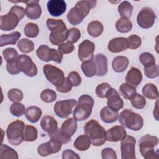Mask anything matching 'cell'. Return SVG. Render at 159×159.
<instances>
[{
    "label": "cell",
    "instance_id": "obj_1",
    "mask_svg": "<svg viewBox=\"0 0 159 159\" xmlns=\"http://www.w3.org/2000/svg\"><path fill=\"white\" fill-rule=\"evenodd\" d=\"M47 28L50 30V42L54 45H60L66 40L68 29L61 19L48 18L46 21Z\"/></svg>",
    "mask_w": 159,
    "mask_h": 159
},
{
    "label": "cell",
    "instance_id": "obj_2",
    "mask_svg": "<svg viewBox=\"0 0 159 159\" xmlns=\"http://www.w3.org/2000/svg\"><path fill=\"white\" fill-rule=\"evenodd\" d=\"M25 14V9L17 5L13 6L7 14L1 16V30L3 31L14 30L17 26L19 21L24 17Z\"/></svg>",
    "mask_w": 159,
    "mask_h": 159
},
{
    "label": "cell",
    "instance_id": "obj_3",
    "mask_svg": "<svg viewBox=\"0 0 159 159\" xmlns=\"http://www.w3.org/2000/svg\"><path fill=\"white\" fill-rule=\"evenodd\" d=\"M84 133L89 138L91 144L94 146H101L106 141L105 129L94 119H91L85 124Z\"/></svg>",
    "mask_w": 159,
    "mask_h": 159
},
{
    "label": "cell",
    "instance_id": "obj_4",
    "mask_svg": "<svg viewBox=\"0 0 159 159\" xmlns=\"http://www.w3.org/2000/svg\"><path fill=\"white\" fill-rule=\"evenodd\" d=\"M118 119L123 127L134 131L140 130L143 125L142 117L129 109H124L120 113Z\"/></svg>",
    "mask_w": 159,
    "mask_h": 159
},
{
    "label": "cell",
    "instance_id": "obj_5",
    "mask_svg": "<svg viewBox=\"0 0 159 159\" xmlns=\"http://www.w3.org/2000/svg\"><path fill=\"white\" fill-rule=\"evenodd\" d=\"M94 106L93 98L88 94L81 95L78 99V102L73 111V117L77 121L87 119L91 114Z\"/></svg>",
    "mask_w": 159,
    "mask_h": 159
},
{
    "label": "cell",
    "instance_id": "obj_6",
    "mask_svg": "<svg viewBox=\"0 0 159 159\" xmlns=\"http://www.w3.org/2000/svg\"><path fill=\"white\" fill-rule=\"evenodd\" d=\"M158 144V138L156 136L146 134L139 141V146L141 155L145 159L158 158V150H154V147Z\"/></svg>",
    "mask_w": 159,
    "mask_h": 159
},
{
    "label": "cell",
    "instance_id": "obj_7",
    "mask_svg": "<svg viewBox=\"0 0 159 159\" xmlns=\"http://www.w3.org/2000/svg\"><path fill=\"white\" fill-rule=\"evenodd\" d=\"M25 126L24 122L20 120H14L8 125L6 135L11 145H19L24 141Z\"/></svg>",
    "mask_w": 159,
    "mask_h": 159
},
{
    "label": "cell",
    "instance_id": "obj_8",
    "mask_svg": "<svg viewBox=\"0 0 159 159\" xmlns=\"http://www.w3.org/2000/svg\"><path fill=\"white\" fill-rule=\"evenodd\" d=\"M37 57L43 61H53L60 63L63 59V53L58 50L51 48L45 45H41L36 51Z\"/></svg>",
    "mask_w": 159,
    "mask_h": 159
},
{
    "label": "cell",
    "instance_id": "obj_9",
    "mask_svg": "<svg viewBox=\"0 0 159 159\" xmlns=\"http://www.w3.org/2000/svg\"><path fill=\"white\" fill-rule=\"evenodd\" d=\"M17 66L20 71L29 77L35 76L37 74V67L32 58L27 55H20L16 60Z\"/></svg>",
    "mask_w": 159,
    "mask_h": 159
},
{
    "label": "cell",
    "instance_id": "obj_10",
    "mask_svg": "<svg viewBox=\"0 0 159 159\" xmlns=\"http://www.w3.org/2000/svg\"><path fill=\"white\" fill-rule=\"evenodd\" d=\"M43 72L47 80L55 86L60 85L65 78L63 71L61 69L50 64L43 66Z\"/></svg>",
    "mask_w": 159,
    "mask_h": 159
},
{
    "label": "cell",
    "instance_id": "obj_11",
    "mask_svg": "<svg viewBox=\"0 0 159 159\" xmlns=\"http://www.w3.org/2000/svg\"><path fill=\"white\" fill-rule=\"evenodd\" d=\"M156 17L155 12L152 8L144 7L137 15V22L140 27L149 29L153 25Z\"/></svg>",
    "mask_w": 159,
    "mask_h": 159
},
{
    "label": "cell",
    "instance_id": "obj_12",
    "mask_svg": "<svg viewBox=\"0 0 159 159\" xmlns=\"http://www.w3.org/2000/svg\"><path fill=\"white\" fill-rule=\"evenodd\" d=\"M135 139L131 135H127L121 140L120 151L122 159H135Z\"/></svg>",
    "mask_w": 159,
    "mask_h": 159
},
{
    "label": "cell",
    "instance_id": "obj_13",
    "mask_svg": "<svg viewBox=\"0 0 159 159\" xmlns=\"http://www.w3.org/2000/svg\"><path fill=\"white\" fill-rule=\"evenodd\" d=\"M77 104V101L74 99L57 101L54 106V112L60 118H67L71 114L73 108Z\"/></svg>",
    "mask_w": 159,
    "mask_h": 159
},
{
    "label": "cell",
    "instance_id": "obj_14",
    "mask_svg": "<svg viewBox=\"0 0 159 159\" xmlns=\"http://www.w3.org/2000/svg\"><path fill=\"white\" fill-rule=\"evenodd\" d=\"M95 49L94 43L89 40H84L78 46V58L81 61L93 60L94 51Z\"/></svg>",
    "mask_w": 159,
    "mask_h": 159
},
{
    "label": "cell",
    "instance_id": "obj_15",
    "mask_svg": "<svg viewBox=\"0 0 159 159\" xmlns=\"http://www.w3.org/2000/svg\"><path fill=\"white\" fill-rule=\"evenodd\" d=\"M61 146L62 143L60 141L50 139L49 141L40 144L37 148V152L42 157H47L58 152L61 150Z\"/></svg>",
    "mask_w": 159,
    "mask_h": 159
},
{
    "label": "cell",
    "instance_id": "obj_16",
    "mask_svg": "<svg viewBox=\"0 0 159 159\" xmlns=\"http://www.w3.org/2000/svg\"><path fill=\"white\" fill-rule=\"evenodd\" d=\"M106 98H107V107L111 110L118 112L123 108L124 102L118 92L114 88H111L106 94Z\"/></svg>",
    "mask_w": 159,
    "mask_h": 159
},
{
    "label": "cell",
    "instance_id": "obj_17",
    "mask_svg": "<svg viewBox=\"0 0 159 159\" xmlns=\"http://www.w3.org/2000/svg\"><path fill=\"white\" fill-rule=\"evenodd\" d=\"M87 16L85 12L76 3L75 7H72L67 14V19L70 24L73 25L80 24L83 19Z\"/></svg>",
    "mask_w": 159,
    "mask_h": 159
},
{
    "label": "cell",
    "instance_id": "obj_18",
    "mask_svg": "<svg viewBox=\"0 0 159 159\" xmlns=\"http://www.w3.org/2000/svg\"><path fill=\"white\" fill-rule=\"evenodd\" d=\"M47 7L51 16L58 17L66 11V4L63 0H50L47 2Z\"/></svg>",
    "mask_w": 159,
    "mask_h": 159
},
{
    "label": "cell",
    "instance_id": "obj_19",
    "mask_svg": "<svg viewBox=\"0 0 159 159\" xmlns=\"http://www.w3.org/2000/svg\"><path fill=\"white\" fill-rule=\"evenodd\" d=\"M27 4L25 15L31 20L39 19L42 14V9L39 4V1H27L24 2Z\"/></svg>",
    "mask_w": 159,
    "mask_h": 159
},
{
    "label": "cell",
    "instance_id": "obj_20",
    "mask_svg": "<svg viewBox=\"0 0 159 159\" xmlns=\"http://www.w3.org/2000/svg\"><path fill=\"white\" fill-rule=\"evenodd\" d=\"M126 134V130L123 126L116 125L106 131V140L113 142L121 141Z\"/></svg>",
    "mask_w": 159,
    "mask_h": 159
},
{
    "label": "cell",
    "instance_id": "obj_21",
    "mask_svg": "<svg viewBox=\"0 0 159 159\" xmlns=\"http://www.w3.org/2000/svg\"><path fill=\"white\" fill-rule=\"evenodd\" d=\"M109 51L112 53H119L128 48V42L127 38L116 37L111 40L108 43Z\"/></svg>",
    "mask_w": 159,
    "mask_h": 159
},
{
    "label": "cell",
    "instance_id": "obj_22",
    "mask_svg": "<svg viewBox=\"0 0 159 159\" xmlns=\"http://www.w3.org/2000/svg\"><path fill=\"white\" fill-rule=\"evenodd\" d=\"M142 74L141 71L135 67H132L127 72L125 78L127 83L137 87L142 80Z\"/></svg>",
    "mask_w": 159,
    "mask_h": 159
},
{
    "label": "cell",
    "instance_id": "obj_23",
    "mask_svg": "<svg viewBox=\"0 0 159 159\" xmlns=\"http://www.w3.org/2000/svg\"><path fill=\"white\" fill-rule=\"evenodd\" d=\"M77 127V120L75 118L70 117L63 122L60 129L65 135L71 138L76 131Z\"/></svg>",
    "mask_w": 159,
    "mask_h": 159
},
{
    "label": "cell",
    "instance_id": "obj_24",
    "mask_svg": "<svg viewBox=\"0 0 159 159\" xmlns=\"http://www.w3.org/2000/svg\"><path fill=\"white\" fill-rule=\"evenodd\" d=\"M94 62L96 65V75L98 76H102L107 72V57L102 54L98 53L95 56Z\"/></svg>",
    "mask_w": 159,
    "mask_h": 159
},
{
    "label": "cell",
    "instance_id": "obj_25",
    "mask_svg": "<svg viewBox=\"0 0 159 159\" xmlns=\"http://www.w3.org/2000/svg\"><path fill=\"white\" fill-rule=\"evenodd\" d=\"M40 126L43 131L50 134L58 129V123L52 116H45L41 119Z\"/></svg>",
    "mask_w": 159,
    "mask_h": 159
},
{
    "label": "cell",
    "instance_id": "obj_26",
    "mask_svg": "<svg viewBox=\"0 0 159 159\" xmlns=\"http://www.w3.org/2000/svg\"><path fill=\"white\" fill-rule=\"evenodd\" d=\"M119 116L118 112L111 110L107 106L104 107L100 111V117L106 124L115 122L118 119Z\"/></svg>",
    "mask_w": 159,
    "mask_h": 159
},
{
    "label": "cell",
    "instance_id": "obj_27",
    "mask_svg": "<svg viewBox=\"0 0 159 159\" xmlns=\"http://www.w3.org/2000/svg\"><path fill=\"white\" fill-rule=\"evenodd\" d=\"M129 64V61L126 57L117 56L116 57L112 62V66L117 73H122L124 71Z\"/></svg>",
    "mask_w": 159,
    "mask_h": 159
},
{
    "label": "cell",
    "instance_id": "obj_28",
    "mask_svg": "<svg viewBox=\"0 0 159 159\" xmlns=\"http://www.w3.org/2000/svg\"><path fill=\"white\" fill-rule=\"evenodd\" d=\"M42 114L41 109L37 106H32L28 107L25 112V116L28 121L31 123H36L40 119Z\"/></svg>",
    "mask_w": 159,
    "mask_h": 159
},
{
    "label": "cell",
    "instance_id": "obj_29",
    "mask_svg": "<svg viewBox=\"0 0 159 159\" xmlns=\"http://www.w3.org/2000/svg\"><path fill=\"white\" fill-rule=\"evenodd\" d=\"M21 34L18 31L11 32L9 34H2L0 37V47L7 45H15Z\"/></svg>",
    "mask_w": 159,
    "mask_h": 159
},
{
    "label": "cell",
    "instance_id": "obj_30",
    "mask_svg": "<svg viewBox=\"0 0 159 159\" xmlns=\"http://www.w3.org/2000/svg\"><path fill=\"white\" fill-rule=\"evenodd\" d=\"M103 25L98 20H94L89 22L87 27L88 34L94 38L101 35L103 32Z\"/></svg>",
    "mask_w": 159,
    "mask_h": 159
},
{
    "label": "cell",
    "instance_id": "obj_31",
    "mask_svg": "<svg viewBox=\"0 0 159 159\" xmlns=\"http://www.w3.org/2000/svg\"><path fill=\"white\" fill-rule=\"evenodd\" d=\"M81 68L84 75L87 77L91 78L96 75V65L93 60L83 61Z\"/></svg>",
    "mask_w": 159,
    "mask_h": 159
},
{
    "label": "cell",
    "instance_id": "obj_32",
    "mask_svg": "<svg viewBox=\"0 0 159 159\" xmlns=\"http://www.w3.org/2000/svg\"><path fill=\"white\" fill-rule=\"evenodd\" d=\"M91 143V140L86 135H81L76 139L73 146L78 150L85 151L90 147Z\"/></svg>",
    "mask_w": 159,
    "mask_h": 159
},
{
    "label": "cell",
    "instance_id": "obj_33",
    "mask_svg": "<svg viewBox=\"0 0 159 159\" xmlns=\"http://www.w3.org/2000/svg\"><path fill=\"white\" fill-rule=\"evenodd\" d=\"M119 93L125 99H131L137 93L136 88L125 83H122L119 87Z\"/></svg>",
    "mask_w": 159,
    "mask_h": 159
},
{
    "label": "cell",
    "instance_id": "obj_34",
    "mask_svg": "<svg viewBox=\"0 0 159 159\" xmlns=\"http://www.w3.org/2000/svg\"><path fill=\"white\" fill-rule=\"evenodd\" d=\"M143 95L148 99H155L158 98V91L157 86L153 83H147L142 88Z\"/></svg>",
    "mask_w": 159,
    "mask_h": 159
},
{
    "label": "cell",
    "instance_id": "obj_35",
    "mask_svg": "<svg viewBox=\"0 0 159 159\" xmlns=\"http://www.w3.org/2000/svg\"><path fill=\"white\" fill-rule=\"evenodd\" d=\"M117 10L122 18L129 19L132 14L133 6L129 1H124L118 6Z\"/></svg>",
    "mask_w": 159,
    "mask_h": 159
},
{
    "label": "cell",
    "instance_id": "obj_36",
    "mask_svg": "<svg viewBox=\"0 0 159 159\" xmlns=\"http://www.w3.org/2000/svg\"><path fill=\"white\" fill-rule=\"evenodd\" d=\"M0 158L1 159H18V154L17 152L12 148L2 143L1 145Z\"/></svg>",
    "mask_w": 159,
    "mask_h": 159
},
{
    "label": "cell",
    "instance_id": "obj_37",
    "mask_svg": "<svg viewBox=\"0 0 159 159\" xmlns=\"http://www.w3.org/2000/svg\"><path fill=\"white\" fill-rule=\"evenodd\" d=\"M116 28L120 33H127L131 30L132 24L129 19L121 17L116 22Z\"/></svg>",
    "mask_w": 159,
    "mask_h": 159
},
{
    "label": "cell",
    "instance_id": "obj_38",
    "mask_svg": "<svg viewBox=\"0 0 159 159\" xmlns=\"http://www.w3.org/2000/svg\"><path fill=\"white\" fill-rule=\"evenodd\" d=\"M17 47L24 53H28L34 50V42L28 39H22L17 43Z\"/></svg>",
    "mask_w": 159,
    "mask_h": 159
},
{
    "label": "cell",
    "instance_id": "obj_39",
    "mask_svg": "<svg viewBox=\"0 0 159 159\" xmlns=\"http://www.w3.org/2000/svg\"><path fill=\"white\" fill-rule=\"evenodd\" d=\"M37 129L30 125H26L24 129V141L33 142L37 139Z\"/></svg>",
    "mask_w": 159,
    "mask_h": 159
},
{
    "label": "cell",
    "instance_id": "obj_40",
    "mask_svg": "<svg viewBox=\"0 0 159 159\" xmlns=\"http://www.w3.org/2000/svg\"><path fill=\"white\" fill-rule=\"evenodd\" d=\"M139 60L143 65L144 68H147L155 64L154 56L148 52H143L141 53L139 57Z\"/></svg>",
    "mask_w": 159,
    "mask_h": 159
},
{
    "label": "cell",
    "instance_id": "obj_41",
    "mask_svg": "<svg viewBox=\"0 0 159 159\" xmlns=\"http://www.w3.org/2000/svg\"><path fill=\"white\" fill-rule=\"evenodd\" d=\"M39 33V26L33 22L27 23L24 27V34L27 37L35 38Z\"/></svg>",
    "mask_w": 159,
    "mask_h": 159
},
{
    "label": "cell",
    "instance_id": "obj_42",
    "mask_svg": "<svg viewBox=\"0 0 159 159\" xmlns=\"http://www.w3.org/2000/svg\"><path fill=\"white\" fill-rule=\"evenodd\" d=\"M130 100L132 107L135 109H142L144 108L146 105V99L143 96L139 93H136L135 95Z\"/></svg>",
    "mask_w": 159,
    "mask_h": 159
},
{
    "label": "cell",
    "instance_id": "obj_43",
    "mask_svg": "<svg viewBox=\"0 0 159 159\" xmlns=\"http://www.w3.org/2000/svg\"><path fill=\"white\" fill-rule=\"evenodd\" d=\"M48 136L50 138V139L58 140L62 144L68 143L71 140V138L67 137L63 133H62L61 131L60 130V129H58V128L55 132H53V133L48 134Z\"/></svg>",
    "mask_w": 159,
    "mask_h": 159
},
{
    "label": "cell",
    "instance_id": "obj_44",
    "mask_svg": "<svg viewBox=\"0 0 159 159\" xmlns=\"http://www.w3.org/2000/svg\"><path fill=\"white\" fill-rule=\"evenodd\" d=\"M42 101L46 103H50L55 101L57 99V94L55 91L50 89H46L42 91L40 94Z\"/></svg>",
    "mask_w": 159,
    "mask_h": 159
},
{
    "label": "cell",
    "instance_id": "obj_45",
    "mask_svg": "<svg viewBox=\"0 0 159 159\" xmlns=\"http://www.w3.org/2000/svg\"><path fill=\"white\" fill-rule=\"evenodd\" d=\"M2 55L7 63L15 61L19 56L17 51L14 48H6L2 51Z\"/></svg>",
    "mask_w": 159,
    "mask_h": 159
},
{
    "label": "cell",
    "instance_id": "obj_46",
    "mask_svg": "<svg viewBox=\"0 0 159 159\" xmlns=\"http://www.w3.org/2000/svg\"><path fill=\"white\" fill-rule=\"evenodd\" d=\"M25 110L24 105L20 102H14L10 107V112L11 114L17 117L24 114Z\"/></svg>",
    "mask_w": 159,
    "mask_h": 159
},
{
    "label": "cell",
    "instance_id": "obj_47",
    "mask_svg": "<svg viewBox=\"0 0 159 159\" xmlns=\"http://www.w3.org/2000/svg\"><path fill=\"white\" fill-rule=\"evenodd\" d=\"M9 99L13 102H19L23 99L22 92L17 88H12L7 93Z\"/></svg>",
    "mask_w": 159,
    "mask_h": 159
},
{
    "label": "cell",
    "instance_id": "obj_48",
    "mask_svg": "<svg viewBox=\"0 0 159 159\" xmlns=\"http://www.w3.org/2000/svg\"><path fill=\"white\" fill-rule=\"evenodd\" d=\"M81 37V32L78 28L72 27L68 30L66 40L70 43H76Z\"/></svg>",
    "mask_w": 159,
    "mask_h": 159
},
{
    "label": "cell",
    "instance_id": "obj_49",
    "mask_svg": "<svg viewBox=\"0 0 159 159\" xmlns=\"http://www.w3.org/2000/svg\"><path fill=\"white\" fill-rule=\"evenodd\" d=\"M111 85L107 83H102L97 86L96 94L99 98H106L108 91L111 89Z\"/></svg>",
    "mask_w": 159,
    "mask_h": 159
},
{
    "label": "cell",
    "instance_id": "obj_50",
    "mask_svg": "<svg viewBox=\"0 0 159 159\" xmlns=\"http://www.w3.org/2000/svg\"><path fill=\"white\" fill-rule=\"evenodd\" d=\"M128 42V48L130 49H137L140 47L142 44L141 38L135 34L131 35L127 38Z\"/></svg>",
    "mask_w": 159,
    "mask_h": 159
},
{
    "label": "cell",
    "instance_id": "obj_51",
    "mask_svg": "<svg viewBox=\"0 0 159 159\" xmlns=\"http://www.w3.org/2000/svg\"><path fill=\"white\" fill-rule=\"evenodd\" d=\"M67 78L73 86H78L81 83V76L77 71H71L68 74Z\"/></svg>",
    "mask_w": 159,
    "mask_h": 159
},
{
    "label": "cell",
    "instance_id": "obj_52",
    "mask_svg": "<svg viewBox=\"0 0 159 159\" xmlns=\"http://www.w3.org/2000/svg\"><path fill=\"white\" fill-rule=\"evenodd\" d=\"M144 73L148 78H155L158 76V67L155 64L151 66L144 68Z\"/></svg>",
    "mask_w": 159,
    "mask_h": 159
},
{
    "label": "cell",
    "instance_id": "obj_53",
    "mask_svg": "<svg viewBox=\"0 0 159 159\" xmlns=\"http://www.w3.org/2000/svg\"><path fill=\"white\" fill-rule=\"evenodd\" d=\"M73 86L69 81L67 78H65L63 82L59 86H56L57 90L60 93H66L70 92Z\"/></svg>",
    "mask_w": 159,
    "mask_h": 159
},
{
    "label": "cell",
    "instance_id": "obj_54",
    "mask_svg": "<svg viewBox=\"0 0 159 159\" xmlns=\"http://www.w3.org/2000/svg\"><path fill=\"white\" fill-rule=\"evenodd\" d=\"M101 157L103 159H117L116 152L111 148L106 147L101 151Z\"/></svg>",
    "mask_w": 159,
    "mask_h": 159
},
{
    "label": "cell",
    "instance_id": "obj_55",
    "mask_svg": "<svg viewBox=\"0 0 159 159\" xmlns=\"http://www.w3.org/2000/svg\"><path fill=\"white\" fill-rule=\"evenodd\" d=\"M58 50L62 53L68 54L75 50V46L71 43L67 42L60 45L58 47Z\"/></svg>",
    "mask_w": 159,
    "mask_h": 159
},
{
    "label": "cell",
    "instance_id": "obj_56",
    "mask_svg": "<svg viewBox=\"0 0 159 159\" xmlns=\"http://www.w3.org/2000/svg\"><path fill=\"white\" fill-rule=\"evenodd\" d=\"M6 69H7V72L12 75H17L20 72L17 66L16 60L12 62H11V63H7Z\"/></svg>",
    "mask_w": 159,
    "mask_h": 159
},
{
    "label": "cell",
    "instance_id": "obj_57",
    "mask_svg": "<svg viewBox=\"0 0 159 159\" xmlns=\"http://www.w3.org/2000/svg\"><path fill=\"white\" fill-rule=\"evenodd\" d=\"M62 158L63 159H70V158L80 159V157L76 153H75L71 150H64L62 153Z\"/></svg>",
    "mask_w": 159,
    "mask_h": 159
}]
</instances>
